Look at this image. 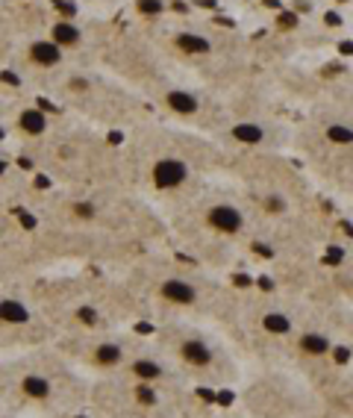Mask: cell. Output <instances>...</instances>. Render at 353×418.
<instances>
[{
	"label": "cell",
	"mask_w": 353,
	"mask_h": 418,
	"mask_svg": "<svg viewBox=\"0 0 353 418\" xmlns=\"http://www.w3.org/2000/svg\"><path fill=\"white\" fill-rule=\"evenodd\" d=\"M176 44H180L183 50H189V53H206V50H209V42H206L203 36H192V33L176 36Z\"/></svg>",
	"instance_id": "cell-12"
},
{
	"label": "cell",
	"mask_w": 353,
	"mask_h": 418,
	"mask_svg": "<svg viewBox=\"0 0 353 418\" xmlns=\"http://www.w3.org/2000/svg\"><path fill=\"white\" fill-rule=\"evenodd\" d=\"M135 330L141 333V336H147V333H153V324H147V321H138V324H135Z\"/></svg>",
	"instance_id": "cell-27"
},
{
	"label": "cell",
	"mask_w": 353,
	"mask_h": 418,
	"mask_svg": "<svg viewBox=\"0 0 353 418\" xmlns=\"http://www.w3.org/2000/svg\"><path fill=\"white\" fill-rule=\"evenodd\" d=\"M209 221H212V227H218L224 233H239L242 230V215L233 206H215L209 212Z\"/></svg>",
	"instance_id": "cell-2"
},
{
	"label": "cell",
	"mask_w": 353,
	"mask_h": 418,
	"mask_svg": "<svg viewBox=\"0 0 353 418\" xmlns=\"http://www.w3.org/2000/svg\"><path fill=\"white\" fill-rule=\"evenodd\" d=\"M138 400H141L144 406H150V403H156V392L147 389V386H141V389H138Z\"/></svg>",
	"instance_id": "cell-21"
},
{
	"label": "cell",
	"mask_w": 353,
	"mask_h": 418,
	"mask_svg": "<svg viewBox=\"0 0 353 418\" xmlns=\"http://www.w3.org/2000/svg\"><path fill=\"white\" fill-rule=\"evenodd\" d=\"M233 283H236V286H250V277H247V274H236V277H233Z\"/></svg>",
	"instance_id": "cell-28"
},
{
	"label": "cell",
	"mask_w": 353,
	"mask_h": 418,
	"mask_svg": "<svg viewBox=\"0 0 353 418\" xmlns=\"http://www.w3.org/2000/svg\"><path fill=\"white\" fill-rule=\"evenodd\" d=\"M30 53H33V59L39 65H56L59 62V44H53V42H36Z\"/></svg>",
	"instance_id": "cell-6"
},
{
	"label": "cell",
	"mask_w": 353,
	"mask_h": 418,
	"mask_svg": "<svg viewBox=\"0 0 353 418\" xmlns=\"http://www.w3.org/2000/svg\"><path fill=\"white\" fill-rule=\"evenodd\" d=\"M80 42V30L68 21H59L53 27V44H77Z\"/></svg>",
	"instance_id": "cell-9"
},
{
	"label": "cell",
	"mask_w": 353,
	"mask_h": 418,
	"mask_svg": "<svg viewBox=\"0 0 353 418\" xmlns=\"http://www.w3.org/2000/svg\"><path fill=\"white\" fill-rule=\"evenodd\" d=\"M153 180L159 189H174V186H180L186 180V165L180 159H162L153 168Z\"/></svg>",
	"instance_id": "cell-1"
},
{
	"label": "cell",
	"mask_w": 353,
	"mask_h": 418,
	"mask_svg": "<svg viewBox=\"0 0 353 418\" xmlns=\"http://www.w3.org/2000/svg\"><path fill=\"white\" fill-rule=\"evenodd\" d=\"M44 115L39 109H27V112H21V127L27 132H33V135H39V132H44Z\"/></svg>",
	"instance_id": "cell-11"
},
{
	"label": "cell",
	"mask_w": 353,
	"mask_h": 418,
	"mask_svg": "<svg viewBox=\"0 0 353 418\" xmlns=\"http://www.w3.org/2000/svg\"><path fill=\"white\" fill-rule=\"evenodd\" d=\"M233 135H236L239 142H244V145H256V142L262 138V130H259L256 124H239V127L233 130Z\"/></svg>",
	"instance_id": "cell-14"
},
{
	"label": "cell",
	"mask_w": 353,
	"mask_h": 418,
	"mask_svg": "<svg viewBox=\"0 0 353 418\" xmlns=\"http://www.w3.org/2000/svg\"><path fill=\"white\" fill-rule=\"evenodd\" d=\"M268 209H274V212H283V200H268Z\"/></svg>",
	"instance_id": "cell-32"
},
{
	"label": "cell",
	"mask_w": 353,
	"mask_h": 418,
	"mask_svg": "<svg viewBox=\"0 0 353 418\" xmlns=\"http://www.w3.org/2000/svg\"><path fill=\"white\" fill-rule=\"evenodd\" d=\"M97 359H100L103 365H115V362L121 359V348H118V345H100V348H97Z\"/></svg>",
	"instance_id": "cell-16"
},
{
	"label": "cell",
	"mask_w": 353,
	"mask_h": 418,
	"mask_svg": "<svg viewBox=\"0 0 353 418\" xmlns=\"http://www.w3.org/2000/svg\"><path fill=\"white\" fill-rule=\"evenodd\" d=\"M262 327H265L268 333H277V336H283V333H288L291 321H288L286 315H280V312H271V315H265Z\"/></svg>",
	"instance_id": "cell-13"
},
{
	"label": "cell",
	"mask_w": 353,
	"mask_h": 418,
	"mask_svg": "<svg viewBox=\"0 0 353 418\" xmlns=\"http://www.w3.org/2000/svg\"><path fill=\"white\" fill-rule=\"evenodd\" d=\"M24 395L33 397V400H44V397H50V383L44 380L42 374H27L21 383Z\"/></svg>",
	"instance_id": "cell-5"
},
{
	"label": "cell",
	"mask_w": 353,
	"mask_h": 418,
	"mask_svg": "<svg viewBox=\"0 0 353 418\" xmlns=\"http://www.w3.org/2000/svg\"><path fill=\"white\" fill-rule=\"evenodd\" d=\"M15 215L21 218V227H24V230H36V218H33L30 212H24V209H15Z\"/></svg>",
	"instance_id": "cell-22"
},
{
	"label": "cell",
	"mask_w": 353,
	"mask_h": 418,
	"mask_svg": "<svg viewBox=\"0 0 353 418\" xmlns=\"http://www.w3.org/2000/svg\"><path fill=\"white\" fill-rule=\"evenodd\" d=\"M77 318H80L83 324H88V327H91V324H97V312H94L91 307H80V309H77Z\"/></svg>",
	"instance_id": "cell-19"
},
{
	"label": "cell",
	"mask_w": 353,
	"mask_h": 418,
	"mask_svg": "<svg viewBox=\"0 0 353 418\" xmlns=\"http://www.w3.org/2000/svg\"><path fill=\"white\" fill-rule=\"evenodd\" d=\"M168 103H171V109L183 112V115H192V112L198 109V97L189 94V91H171L168 94Z\"/></svg>",
	"instance_id": "cell-7"
},
{
	"label": "cell",
	"mask_w": 353,
	"mask_h": 418,
	"mask_svg": "<svg viewBox=\"0 0 353 418\" xmlns=\"http://www.w3.org/2000/svg\"><path fill=\"white\" fill-rule=\"evenodd\" d=\"M91 212H94V209H91V203H77V215H91Z\"/></svg>",
	"instance_id": "cell-26"
},
{
	"label": "cell",
	"mask_w": 353,
	"mask_h": 418,
	"mask_svg": "<svg viewBox=\"0 0 353 418\" xmlns=\"http://www.w3.org/2000/svg\"><path fill=\"white\" fill-rule=\"evenodd\" d=\"M327 135H330V142H335V145H350L353 142V130H347V127H330Z\"/></svg>",
	"instance_id": "cell-17"
},
{
	"label": "cell",
	"mask_w": 353,
	"mask_h": 418,
	"mask_svg": "<svg viewBox=\"0 0 353 418\" xmlns=\"http://www.w3.org/2000/svg\"><path fill=\"white\" fill-rule=\"evenodd\" d=\"M324 262H327V265H341V262H344V250H341V247H335V244H332V247H327Z\"/></svg>",
	"instance_id": "cell-18"
},
{
	"label": "cell",
	"mask_w": 353,
	"mask_h": 418,
	"mask_svg": "<svg viewBox=\"0 0 353 418\" xmlns=\"http://www.w3.org/2000/svg\"><path fill=\"white\" fill-rule=\"evenodd\" d=\"M3 83H9V86H18V77H15L12 71H3Z\"/></svg>",
	"instance_id": "cell-31"
},
{
	"label": "cell",
	"mask_w": 353,
	"mask_h": 418,
	"mask_svg": "<svg viewBox=\"0 0 353 418\" xmlns=\"http://www.w3.org/2000/svg\"><path fill=\"white\" fill-rule=\"evenodd\" d=\"M109 142H112V145H121V142H124V135H121V132H109Z\"/></svg>",
	"instance_id": "cell-37"
},
{
	"label": "cell",
	"mask_w": 353,
	"mask_h": 418,
	"mask_svg": "<svg viewBox=\"0 0 353 418\" xmlns=\"http://www.w3.org/2000/svg\"><path fill=\"white\" fill-rule=\"evenodd\" d=\"M253 250H256L259 256H265V259H271V256H274V250H271L268 244H262V242H253Z\"/></svg>",
	"instance_id": "cell-24"
},
{
	"label": "cell",
	"mask_w": 353,
	"mask_h": 418,
	"mask_svg": "<svg viewBox=\"0 0 353 418\" xmlns=\"http://www.w3.org/2000/svg\"><path fill=\"white\" fill-rule=\"evenodd\" d=\"M327 24H330V27H338V24H341V18H338L335 12H327Z\"/></svg>",
	"instance_id": "cell-35"
},
{
	"label": "cell",
	"mask_w": 353,
	"mask_h": 418,
	"mask_svg": "<svg viewBox=\"0 0 353 418\" xmlns=\"http://www.w3.org/2000/svg\"><path fill=\"white\" fill-rule=\"evenodd\" d=\"M280 24H283V27H294V24H297V18H294V15H288V12H283V15H280Z\"/></svg>",
	"instance_id": "cell-25"
},
{
	"label": "cell",
	"mask_w": 353,
	"mask_h": 418,
	"mask_svg": "<svg viewBox=\"0 0 353 418\" xmlns=\"http://www.w3.org/2000/svg\"><path fill=\"white\" fill-rule=\"evenodd\" d=\"M259 286H262L265 292H268V289L274 286V280H271V277H259Z\"/></svg>",
	"instance_id": "cell-36"
},
{
	"label": "cell",
	"mask_w": 353,
	"mask_h": 418,
	"mask_svg": "<svg viewBox=\"0 0 353 418\" xmlns=\"http://www.w3.org/2000/svg\"><path fill=\"white\" fill-rule=\"evenodd\" d=\"M77 418H83V415H77Z\"/></svg>",
	"instance_id": "cell-42"
},
{
	"label": "cell",
	"mask_w": 353,
	"mask_h": 418,
	"mask_svg": "<svg viewBox=\"0 0 353 418\" xmlns=\"http://www.w3.org/2000/svg\"><path fill=\"white\" fill-rule=\"evenodd\" d=\"M162 295L171 304H195V298H198V292L189 283H183V280H165L162 283Z\"/></svg>",
	"instance_id": "cell-3"
},
{
	"label": "cell",
	"mask_w": 353,
	"mask_h": 418,
	"mask_svg": "<svg viewBox=\"0 0 353 418\" xmlns=\"http://www.w3.org/2000/svg\"><path fill=\"white\" fill-rule=\"evenodd\" d=\"M200 397H203V400H215V395H212L209 389H200Z\"/></svg>",
	"instance_id": "cell-38"
},
{
	"label": "cell",
	"mask_w": 353,
	"mask_h": 418,
	"mask_svg": "<svg viewBox=\"0 0 353 418\" xmlns=\"http://www.w3.org/2000/svg\"><path fill=\"white\" fill-rule=\"evenodd\" d=\"M53 6H56L59 12H65V15H74V12H77V6L68 3V0H53Z\"/></svg>",
	"instance_id": "cell-23"
},
{
	"label": "cell",
	"mask_w": 353,
	"mask_h": 418,
	"mask_svg": "<svg viewBox=\"0 0 353 418\" xmlns=\"http://www.w3.org/2000/svg\"><path fill=\"white\" fill-rule=\"evenodd\" d=\"M138 9H141L144 15H156V12L162 9V0H138Z\"/></svg>",
	"instance_id": "cell-20"
},
{
	"label": "cell",
	"mask_w": 353,
	"mask_h": 418,
	"mask_svg": "<svg viewBox=\"0 0 353 418\" xmlns=\"http://www.w3.org/2000/svg\"><path fill=\"white\" fill-rule=\"evenodd\" d=\"M215 400H218V403H233V392H221Z\"/></svg>",
	"instance_id": "cell-33"
},
{
	"label": "cell",
	"mask_w": 353,
	"mask_h": 418,
	"mask_svg": "<svg viewBox=\"0 0 353 418\" xmlns=\"http://www.w3.org/2000/svg\"><path fill=\"white\" fill-rule=\"evenodd\" d=\"M18 165H21V168H33V162H30L27 156H21V159H18Z\"/></svg>",
	"instance_id": "cell-39"
},
{
	"label": "cell",
	"mask_w": 353,
	"mask_h": 418,
	"mask_svg": "<svg viewBox=\"0 0 353 418\" xmlns=\"http://www.w3.org/2000/svg\"><path fill=\"white\" fill-rule=\"evenodd\" d=\"M338 50H341V53H347V56H353V42H341V44H338Z\"/></svg>",
	"instance_id": "cell-34"
},
{
	"label": "cell",
	"mask_w": 353,
	"mask_h": 418,
	"mask_svg": "<svg viewBox=\"0 0 353 418\" xmlns=\"http://www.w3.org/2000/svg\"><path fill=\"white\" fill-rule=\"evenodd\" d=\"M335 359H338V362H347V359H350V351H347V348H338V351H335Z\"/></svg>",
	"instance_id": "cell-30"
},
{
	"label": "cell",
	"mask_w": 353,
	"mask_h": 418,
	"mask_svg": "<svg viewBox=\"0 0 353 418\" xmlns=\"http://www.w3.org/2000/svg\"><path fill=\"white\" fill-rule=\"evenodd\" d=\"M36 189H50V180L44 174H36Z\"/></svg>",
	"instance_id": "cell-29"
},
{
	"label": "cell",
	"mask_w": 353,
	"mask_h": 418,
	"mask_svg": "<svg viewBox=\"0 0 353 418\" xmlns=\"http://www.w3.org/2000/svg\"><path fill=\"white\" fill-rule=\"evenodd\" d=\"M3 171H6V162H3V159H0V177H3Z\"/></svg>",
	"instance_id": "cell-40"
},
{
	"label": "cell",
	"mask_w": 353,
	"mask_h": 418,
	"mask_svg": "<svg viewBox=\"0 0 353 418\" xmlns=\"http://www.w3.org/2000/svg\"><path fill=\"white\" fill-rule=\"evenodd\" d=\"M0 138H3V130H0Z\"/></svg>",
	"instance_id": "cell-41"
},
{
	"label": "cell",
	"mask_w": 353,
	"mask_h": 418,
	"mask_svg": "<svg viewBox=\"0 0 353 418\" xmlns=\"http://www.w3.org/2000/svg\"><path fill=\"white\" fill-rule=\"evenodd\" d=\"M183 356H186L189 362H195V365H206V362L212 359V353H209V348H206L203 342H186V345H183Z\"/></svg>",
	"instance_id": "cell-8"
},
{
	"label": "cell",
	"mask_w": 353,
	"mask_h": 418,
	"mask_svg": "<svg viewBox=\"0 0 353 418\" xmlns=\"http://www.w3.org/2000/svg\"><path fill=\"white\" fill-rule=\"evenodd\" d=\"M300 351L312 353V356H321V353L330 351V342H327L324 336H318V333H309V336L300 339Z\"/></svg>",
	"instance_id": "cell-10"
},
{
	"label": "cell",
	"mask_w": 353,
	"mask_h": 418,
	"mask_svg": "<svg viewBox=\"0 0 353 418\" xmlns=\"http://www.w3.org/2000/svg\"><path fill=\"white\" fill-rule=\"evenodd\" d=\"M132 374L141 377V380H156L162 371H159V365H156V362H150V359H138V362L132 365Z\"/></svg>",
	"instance_id": "cell-15"
},
{
	"label": "cell",
	"mask_w": 353,
	"mask_h": 418,
	"mask_svg": "<svg viewBox=\"0 0 353 418\" xmlns=\"http://www.w3.org/2000/svg\"><path fill=\"white\" fill-rule=\"evenodd\" d=\"M0 321L6 324H27L30 321V309L18 301H0Z\"/></svg>",
	"instance_id": "cell-4"
}]
</instances>
